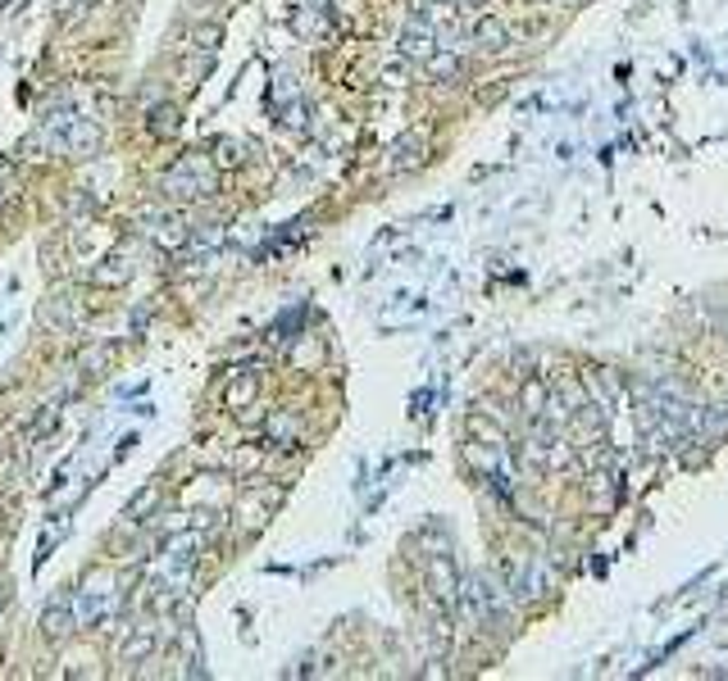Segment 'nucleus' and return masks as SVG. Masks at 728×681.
<instances>
[{
	"label": "nucleus",
	"mask_w": 728,
	"mask_h": 681,
	"mask_svg": "<svg viewBox=\"0 0 728 681\" xmlns=\"http://www.w3.org/2000/svg\"><path fill=\"white\" fill-rule=\"evenodd\" d=\"M210 191H214V169L205 154H182L164 173V195H173V200H201Z\"/></svg>",
	"instance_id": "nucleus-1"
},
{
	"label": "nucleus",
	"mask_w": 728,
	"mask_h": 681,
	"mask_svg": "<svg viewBox=\"0 0 728 681\" xmlns=\"http://www.w3.org/2000/svg\"><path fill=\"white\" fill-rule=\"evenodd\" d=\"M474 42H483L487 51H496V46H506V28L496 23V19H478L474 23Z\"/></svg>",
	"instance_id": "nucleus-14"
},
{
	"label": "nucleus",
	"mask_w": 728,
	"mask_h": 681,
	"mask_svg": "<svg viewBox=\"0 0 728 681\" xmlns=\"http://www.w3.org/2000/svg\"><path fill=\"white\" fill-rule=\"evenodd\" d=\"M92 277H96V287H124L128 277H132V264H128L124 255H109L105 268H96Z\"/></svg>",
	"instance_id": "nucleus-12"
},
{
	"label": "nucleus",
	"mask_w": 728,
	"mask_h": 681,
	"mask_svg": "<svg viewBox=\"0 0 728 681\" xmlns=\"http://www.w3.org/2000/svg\"><path fill=\"white\" fill-rule=\"evenodd\" d=\"M51 132H55L60 150H68V154H87L100 141V123H96V118H64V123H55Z\"/></svg>",
	"instance_id": "nucleus-3"
},
{
	"label": "nucleus",
	"mask_w": 728,
	"mask_h": 681,
	"mask_svg": "<svg viewBox=\"0 0 728 681\" xmlns=\"http://www.w3.org/2000/svg\"><path fill=\"white\" fill-rule=\"evenodd\" d=\"M433 51H437V32L428 28V19H414L405 28V36H401V55L405 59H428Z\"/></svg>",
	"instance_id": "nucleus-5"
},
{
	"label": "nucleus",
	"mask_w": 728,
	"mask_h": 681,
	"mask_svg": "<svg viewBox=\"0 0 728 681\" xmlns=\"http://www.w3.org/2000/svg\"><path fill=\"white\" fill-rule=\"evenodd\" d=\"M156 504H160V491H156V487H146V491H141V495L128 504V518H124V527H141V523H146V513L156 509Z\"/></svg>",
	"instance_id": "nucleus-13"
},
{
	"label": "nucleus",
	"mask_w": 728,
	"mask_h": 681,
	"mask_svg": "<svg viewBox=\"0 0 728 681\" xmlns=\"http://www.w3.org/2000/svg\"><path fill=\"white\" fill-rule=\"evenodd\" d=\"M274 109H278V118H283L292 132L305 128V100H300V91H296V83H292L287 73L274 77Z\"/></svg>",
	"instance_id": "nucleus-4"
},
{
	"label": "nucleus",
	"mask_w": 728,
	"mask_h": 681,
	"mask_svg": "<svg viewBox=\"0 0 728 681\" xmlns=\"http://www.w3.org/2000/svg\"><path fill=\"white\" fill-rule=\"evenodd\" d=\"M274 500H278V491H260V495L237 504V518H246V527H264V513L274 509Z\"/></svg>",
	"instance_id": "nucleus-11"
},
{
	"label": "nucleus",
	"mask_w": 728,
	"mask_h": 681,
	"mask_svg": "<svg viewBox=\"0 0 728 681\" xmlns=\"http://www.w3.org/2000/svg\"><path fill=\"white\" fill-rule=\"evenodd\" d=\"M255 391H260V377L255 373H237L233 382H228V391H223V405L233 409V414H242V409H251Z\"/></svg>",
	"instance_id": "nucleus-7"
},
{
	"label": "nucleus",
	"mask_w": 728,
	"mask_h": 681,
	"mask_svg": "<svg viewBox=\"0 0 728 681\" xmlns=\"http://www.w3.org/2000/svg\"><path fill=\"white\" fill-rule=\"evenodd\" d=\"M73 627H78V622H73V599H55V605L46 609V618H42V631L51 640H64Z\"/></svg>",
	"instance_id": "nucleus-8"
},
{
	"label": "nucleus",
	"mask_w": 728,
	"mask_h": 681,
	"mask_svg": "<svg viewBox=\"0 0 728 681\" xmlns=\"http://www.w3.org/2000/svg\"><path fill=\"white\" fill-rule=\"evenodd\" d=\"M214 164L219 169H237L242 164V146L237 141H214Z\"/></svg>",
	"instance_id": "nucleus-17"
},
{
	"label": "nucleus",
	"mask_w": 728,
	"mask_h": 681,
	"mask_svg": "<svg viewBox=\"0 0 728 681\" xmlns=\"http://www.w3.org/2000/svg\"><path fill=\"white\" fill-rule=\"evenodd\" d=\"M419 150H424V137H419V132H410L405 141H396V146H392V159H388V169H392V173H401V169H414V164H419Z\"/></svg>",
	"instance_id": "nucleus-10"
},
{
	"label": "nucleus",
	"mask_w": 728,
	"mask_h": 681,
	"mask_svg": "<svg viewBox=\"0 0 728 681\" xmlns=\"http://www.w3.org/2000/svg\"><path fill=\"white\" fill-rule=\"evenodd\" d=\"M150 132H156V137L178 132V109L173 105H156V109H150Z\"/></svg>",
	"instance_id": "nucleus-15"
},
{
	"label": "nucleus",
	"mask_w": 728,
	"mask_h": 681,
	"mask_svg": "<svg viewBox=\"0 0 728 681\" xmlns=\"http://www.w3.org/2000/svg\"><path fill=\"white\" fill-rule=\"evenodd\" d=\"M292 5V28L305 42H328L332 36V5L328 0H287Z\"/></svg>",
	"instance_id": "nucleus-2"
},
{
	"label": "nucleus",
	"mask_w": 728,
	"mask_h": 681,
	"mask_svg": "<svg viewBox=\"0 0 728 681\" xmlns=\"http://www.w3.org/2000/svg\"><path fill=\"white\" fill-rule=\"evenodd\" d=\"M424 68H428L433 77H455V73H460V55H451V51H433V55L424 59Z\"/></svg>",
	"instance_id": "nucleus-16"
},
{
	"label": "nucleus",
	"mask_w": 728,
	"mask_h": 681,
	"mask_svg": "<svg viewBox=\"0 0 728 681\" xmlns=\"http://www.w3.org/2000/svg\"><path fill=\"white\" fill-rule=\"evenodd\" d=\"M156 645H160L156 627H132V631L124 636V645H119V659H124V663H141V659L156 654Z\"/></svg>",
	"instance_id": "nucleus-6"
},
{
	"label": "nucleus",
	"mask_w": 728,
	"mask_h": 681,
	"mask_svg": "<svg viewBox=\"0 0 728 681\" xmlns=\"http://www.w3.org/2000/svg\"><path fill=\"white\" fill-rule=\"evenodd\" d=\"M156 242L169 250V246H182V242H187V232H182V223H178V218H169V223H160V227H156Z\"/></svg>",
	"instance_id": "nucleus-18"
},
{
	"label": "nucleus",
	"mask_w": 728,
	"mask_h": 681,
	"mask_svg": "<svg viewBox=\"0 0 728 681\" xmlns=\"http://www.w3.org/2000/svg\"><path fill=\"white\" fill-rule=\"evenodd\" d=\"M542 405H547V386H542V382H528V386H524V409H528L532 418H538V414H542Z\"/></svg>",
	"instance_id": "nucleus-19"
},
{
	"label": "nucleus",
	"mask_w": 728,
	"mask_h": 681,
	"mask_svg": "<svg viewBox=\"0 0 728 681\" xmlns=\"http://www.w3.org/2000/svg\"><path fill=\"white\" fill-rule=\"evenodd\" d=\"M264 432H269V440H274V446L292 450L296 440H300V418H296V414H274V418H269V427H264Z\"/></svg>",
	"instance_id": "nucleus-9"
}]
</instances>
